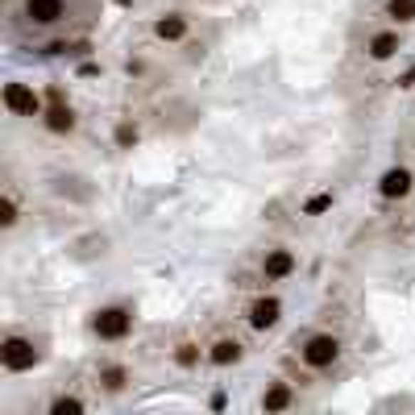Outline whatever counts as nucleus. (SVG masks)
<instances>
[{"instance_id": "4", "label": "nucleus", "mask_w": 415, "mask_h": 415, "mask_svg": "<svg viewBox=\"0 0 415 415\" xmlns=\"http://www.w3.org/2000/svg\"><path fill=\"white\" fill-rule=\"evenodd\" d=\"M278 316H283V303H278L274 295H262V299H253V308H249V324H253L258 332L274 328V324H278Z\"/></svg>"}, {"instance_id": "8", "label": "nucleus", "mask_w": 415, "mask_h": 415, "mask_svg": "<svg viewBox=\"0 0 415 415\" xmlns=\"http://www.w3.org/2000/svg\"><path fill=\"white\" fill-rule=\"evenodd\" d=\"M241 341H233V337H220L212 349H208V357H212V366H237L241 362Z\"/></svg>"}, {"instance_id": "9", "label": "nucleus", "mask_w": 415, "mask_h": 415, "mask_svg": "<svg viewBox=\"0 0 415 415\" xmlns=\"http://www.w3.org/2000/svg\"><path fill=\"white\" fill-rule=\"evenodd\" d=\"M291 399H295V391L287 387V382H274L266 394H262V411L266 415H278V411H287L291 407Z\"/></svg>"}, {"instance_id": "13", "label": "nucleus", "mask_w": 415, "mask_h": 415, "mask_svg": "<svg viewBox=\"0 0 415 415\" xmlns=\"http://www.w3.org/2000/svg\"><path fill=\"white\" fill-rule=\"evenodd\" d=\"M394 50H399V38H394V33H378V38L369 42V54H374V58H391Z\"/></svg>"}, {"instance_id": "20", "label": "nucleus", "mask_w": 415, "mask_h": 415, "mask_svg": "<svg viewBox=\"0 0 415 415\" xmlns=\"http://www.w3.org/2000/svg\"><path fill=\"white\" fill-rule=\"evenodd\" d=\"M133 142H137V129L133 125H121L117 129V146H133Z\"/></svg>"}, {"instance_id": "17", "label": "nucleus", "mask_w": 415, "mask_h": 415, "mask_svg": "<svg viewBox=\"0 0 415 415\" xmlns=\"http://www.w3.org/2000/svg\"><path fill=\"white\" fill-rule=\"evenodd\" d=\"M391 17L394 21H415V0H391Z\"/></svg>"}, {"instance_id": "7", "label": "nucleus", "mask_w": 415, "mask_h": 415, "mask_svg": "<svg viewBox=\"0 0 415 415\" xmlns=\"http://www.w3.org/2000/svg\"><path fill=\"white\" fill-rule=\"evenodd\" d=\"M25 17L33 25H54L63 17V0H25Z\"/></svg>"}, {"instance_id": "1", "label": "nucleus", "mask_w": 415, "mask_h": 415, "mask_svg": "<svg viewBox=\"0 0 415 415\" xmlns=\"http://www.w3.org/2000/svg\"><path fill=\"white\" fill-rule=\"evenodd\" d=\"M0 362L9 374H21V369H33L42 362V353H38V345L25 341V337H9V341L0 345Z\"/></svg>"}, {"instance_id": "12", "label": "nucleus", "mask_w": 415, "mask_h": 415, "mask_svg": "<svg viewBox=\"0 0 415 415\" xmlns=\"http://www.w3.org/2000/svg\"><path fill=\"white\" fill-rule=\"evenodd\" d=\"M154 29H158V38L174 42V38H183V33H187V21H183V17H162V21L154 25Z\"/></svg>"}, {"instance_id": "16", "label": "nucleus", "mask_w": 415, "mask_h": 415, "mask_svg": "<svg viewBox=\"0 0 415 415\" xmlns=\"http://www.w3.org/2000/svg\"><path fill=\"white\" fill-rule=\"evenodd\" d=\"M100 382H104V391H121V387H125V369L121 366H108L104 374H100Z\"/></svg>"}, {"instance_id": "10", "label": "nucleus", "mask_w": 415, "mask_h": 415, "mask_svg": "<svg viewBox=\"0 0 415 415\" xmlns=\"http://www.w3.org/2000/svg\"><path fill=\"white\" fill-rule=\"evenodd\" d=\"M411 191V171H403V167H394V171L382 174V196L387 199H399Z\"/></svg>"}, {"instance_id": "21", "label": "nucleus", "mask_w": 415, "mask_h": 415, "mask_svg": "<svg viewBox=\"0 0 415 415\" xmlns=\"http://www.w3.org/2000/svg\"><path fill=\"white\" fill-rule=\"evenodd\" d=\"M117 4H125V9H129V4H133V0H117Z\"/></svg>"}, {"instance_id": "11", "label": "nucleus", "mask_w": 415, "mask_h": 415, "mask_svg": "<svg viewBox=\"0 0 415 415\" xmlns=\"http://www.w3.org/2000/svg\"><path fill=\"white\" fill-rule=\"evenodd\" d=\"M266 278H287V274H291L295 270V258L291 253H287V249H274V253H266Z\"/></svg>"}, {"instance_id": "6", "label": "nucleus", "mask_w": 415, "mask_h": 415, "mask_svg": "<svg viewBox=\"0 0 415 415\" xmlns=\"http://www.w3.org/2000/svg\"><path fill=\"white\" fill-rule=\"evenodd\" d=\"M46 125L54 129V133H71V129H75V117H71V108L63 104V92H58V88L50 92V112H46Z\"/></svg>"}, {"instance_id": "5", "label": "nucleus", "mask_w": 415, "mask_h": 415, "mask_svg": "<svg viewBox=\"0 0 415 415\" xmlns=\"http://www.w3.org/2000/svg\"><path fill=\"white\" fill-rule=\"evenodd\" d=\"M4 104H9V108H13L17 117H33V112L42 108V100L33 96V92H29L25 83H9V88H4Z\"/></svg>"}, {"instance_id": "14", "label": "nucleus", "mask_w": 415, "mask_h": 415, "mask_svg": "<svg viewBox=\"0 0 415 415\" xmlns=\"http://www.w3.org/2000/svg\"><path fill=\"white\" fill-rule=\"evenodd\" d=\"M50 415H83V403H79L75 394H63V399L50 403Z\"/></svg>"}, {"instance_id": "2", "label": "nucleus", "mask_w": 415, "mask_h": 415, "mask_svg": "<svg viewBox=\"0 0 415 415\" xmlns=\"http://www.w3.org/2000/svg\"><path fill=\"white\" fill-rule=\"evenodd\" d=\"M129 328H133L129 308H100L92 316V332L100 341H121V337H129Z\"/></svg>"}, {"instance_id": "18", "label": "nucleus", "mask_w": 415, "mask_h": 415, "mask_svg": "<svg viewBox=\"0 0 415 415\" xmlns=\"http://www.w3.org/2000/svg\"><path fill=\"white\" fill-rule=\"evenodd\" d=\"M328 208H332V196H312L303 212H308V216H320V212H328Z\"/></svg>"}, {"instance_id": "15", "label": "nucleus", "mask_w": 415, "mask_h": 415, "mask_svg": "<svg viewBox=\"0 0 415 415\" xmlns=\"http://www.w3.org/2000/svg\"><path fill=\"white\" fill-rule=\"evenodd\" d=\"M174 362H179L183 369H191V366L199 362V349H196V345H187V341H183L179 349H174Z\"/></svg>"}, {"instance_id": "19", "label": "nucleus", "mask_w": 415, "mask_h": 415, "mask_svg": "<svg viewBox=\"0 0 415 415\" xmlns=\"http://www.w3.org/2000/svg\"><path fill=\"white\" fill-rule=\"evenodd\" d=\"M0 224H4V228L17 224V204H13V199H0Z\"/></svg>"}, {"instance_id": "3", "label": "nucleus", "mask_w": 415, "mask_h": 415, "mask_svg": "<svg viewBox=\"0 0 415 415\" xmlns=\"http://www.w3.org/2000/svg\"><path fill=\"white\" fill-rule=\"evenodd\" d=\"M341 357V341L337 337H328V332H320V337H312V341L303 345V362L312 369H324V366H332Z\"/></svg>"}]
</instances>
